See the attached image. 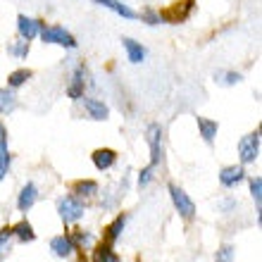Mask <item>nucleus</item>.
<instances>
[{"instance_id": "4", "label": "nucleus", "mask_w": 262, "mask_h": 262, "mask_svg": "<svg viewBox=\"0 0 262 262\" xmlns=\"http://www.w3.org/2000/svg\"><path fill=\"white\" fill-rule=\"evenodd\" d=\"M238 155H241V162H243V165L255 162L257 155H260V131H255V134H248V136L241 138V143H238Z\"/></svg>"}, {"instance_id": "23", "label": "nucleus", "mask_w": 262, "mask_h": 262, "mask_svg": "<svg viewBox=\"0 0 262 262\" xmlns=\"http://www.w3.org/2000/svg\"><path fill=\"white\" fill-rule=\"evenodd\" d=\"M29 76H31V72H29V69H17V72H12V74H10L7 83H10L12 89H17V86H21V83L27 81Z\"/></svg>"}, {"instance_id": "24", "label": "nucleus", "mask_w": 262, "mask_h": 262, "mask_svg": "<svg viewBox=\"0 0 262 262\" xmlns=\"http://www.w3.org/2000/svg\"><path fill=\"white\" fill-rule=\"evenodd\" d=\"M234 257H236V248H234V246H222V248L217 250L214 262H234Z\"/></svg>"}, {"instance_id": "14", "label": "nucleus", "mask_w": 262, "mask_h": 262, "mask_svg": "<svg viewBox=\"0 0 262 262\" xmlns=\"http://www.w3.org/2000/svg\"><path fill=\"white\" fill-rule=\"evenodd\" d=\"M98 5L107 7V10H112V12H117L119 17H124V19H136L138 14L131 10L129 5H124V3H119V0H96Z\"/></svg>"}, {"instance_id": "15", "label": "nucleus", "mask_w": 262, "mask_h": 262, "mask_svg": "<svg viewBox=\"0 0 262 262\" xmlns=\"http://www.w3.org/2000/svg\"><path fill=\"white\" fill-rule=\"evenodd\" d=\"M50 248H53V253H55L57 257H67V255H72V250H76L69 236H55V238L50 241Z\"/></svg>"}, {"instance_id": "30", "label": "nucleus", "mask_w": 262, "mask_h": 262, "mask_svg": "<svg viewBox=\"0 0 262 262\" xmlns=\"http://www.w3.org/2000/svg\"><path fill=\"white\" fill-rule=\"evenodd\" d=\"M10 53H14L17 57H27L29 55V41H19L17 46H10Z\"/></svg>"}, {"instance_id": "13", "label": "nucleus", "mask_w": 262, "mask_h": 262, "mask_svg": "<svg viewBox=\"0 0 262 262\" xmlns=\"http://www.w3.org/2000/svg\"><path fill=\"white\" fill-rule=\"evenodd\" d=\"M83 107L93 119H107V115H110L107 105L103 100H96V98H83Z\"/></svg>"}, {"instance_id": "28", "label": "nucleus", "mask_w": 262, "mask_h": 262, "mask_svg": "<svg viewBox=\"0 0 262 262\" xmlns=\"http://www.w3.org/2000/svg\"><path fill=\"white\" fill-rule=\"evenodd\" d=\"M69 238L74 243V248L76 246H91V243H93V238H91L89 234H83V231H74V236H69Z\"/></svg>"}, {"instance_id": "5", "label": "nucleus", "mask_w": 262, "mask_h": 262, "mask_svg": "<svg viewBox=\"0 0 262 262\" xmlns=\"http://www.w3.org/2000/svg\"><path fill=\"white\" fill-rule=\"evenodd\" d=\"M169 195H172V203H174V207L179 210L181 217H184V220H191L195 214V205H193V200L188 198L186 191L172 184V186H169Z\"/></svg>"}, {"instance_id": "21", "label": "nucleus", "mask_w": 262, "mask_h": 262, "mask_svg": "<svg viewBox=\"0 0 262 262\" xmlns=\"http://www.w3.org/2000/svg\"><path fill=\"white\" fill-rule=\"evenodd\" d=\"M14 107H17V98H14V93H10L7 89H3L0 91V112L7 115V112H12Z\"/></svg>"}, {"instance_id": "22", "label": "nucleus", "mask_w": 262, "mask_h": 262, "mask_svg": "<svg viewBox=\"0 0 262 262\" xmlns=\"http://www.w3.org/2000/svg\"><path fill=\"white\" fill-rule=\"evenodd\" d=\"M74 193H79V195H86V198H89V195H96L98 193V184L96 181H76L74 184Z\"/></svg>"}, {"instance_id": "2", "label": "nucleus", "mask_w": 262, "mask_h": 262, "mask_svg": "<svg viewBox=\"0 0 262 262\" xmlns=\"http://www.w3.org/2000/svg\"><path fill=\"white\" fill-rule=\"evenodd\" d=\"M57 212L69 224V222H76L83 217V205H81V200L74 198V195H64V198L57 200Z\"/></svg>"}, {"instance_id": "16", "label": "nucleus", "mask_w": 262, "mask_h": 262, "mask_svg": "<svg viewBox=\"0 0 262 262\" xmlns=\"http://www.w3.org/2000/svg\"><path fill=\"white\" fill-rule=\"evenodd\" d=\"M122 43H124V48H126V55H129L131 62H143V57H145V50L141 43H136L134 38H122Z\"/></svg>"}, {"instance_id": "26", "label": "nucleus", "mask_w": 262, "mask_h": 262, "mask_svg": "<svg viewBox=\"0 0 262 262\" xmlns=\"http://www.w3.org/2000/svg\"><path fill=\"white\" fill-rule=\"evenodd\" d=\"M250 193H253L257 207H260V200H262V179L260 177H253V179H250Z\"/></svg>"}, {"instance_id": "9", "label": "nucleus", "mask_w": 262, "mask_h": 262, "mask_svg": "<svg viewBox=\"0 0 262 262\" xmlns=\"http://www.w3.org/2000/svg\"><path fill=\"white\" fill-rule=\"evenodd\" d=\"M83 76H86V69L79 64V67L74 69V76H72V83H69V89H67V93H69V98L72 100H81L83 98Z\"/></svg>"}, {"instance_id": "1", "label": "nucleus", "mask_w": 262, "mask_h": 262, "mask_svg": "<svg viewBox=\"0 0 262 262\" xmlns=\"http://www.w3.org/2000/svg\"><path fill=\"white\" fill-rule=\"evenodd\" d=\"M191 12H193V0H177L174 5L165 7L158 17L165 19L167 24H181V21H186L191 17Z\"/></svg>"}, {"instance_id": "10", "label": "nucleus", "mask_w": 262, "mask_h": 262, "mask_svg": "<svg viewBox=\"0 0 262 262\" xmlns=\"http://www.w3.org/2000/svg\"><path fill=\"white\" fill-rule=\"evenodd\" d=\"M36 198H38V188H36V184H27V186L21 188L19 200H17L19 212H27V210H31V207H34V203H36Z\"/></svg>"}, {"instance_id": "17", "label": "nucleus", "mask_w": 262, "mask_h": 262, "mask_svg": "<svg viewBox=\"0 0 262 262\" xmlns=\"http://www.w3.org/2000/svg\"><path fill=\"white\" fill-rule=\"evenodd\" d=\"M124 222H126V217H124V214H119L117 220L105 229V243H110V246H112V243L117 241L119 234H122V229H124Z\"/></svg>"}, {"instance_id": "12", "label": "nucleus", "mask_w": 262, "mask_h": 262, "mask_svg": "<svg viewBox=\"0 0 262 262\" xmlns=\"http://www.w3.org/2000/svg\"><path fill=\"white\" fill-rule=\"evenodd\" d=\"M7 169H10V152H7V129L0 122V181L5 179Z\"/></svg>"}, {"instance_id": "11", "label": "nucleus", "mask_w": 262, "mask_h": 262, "mask_svg": "<svg viewBox=\"0 0 262 262\" xmlns=\"http://www.w3.org/2000/svg\"><path fill=\"white\" fill-rule=\"evenodd\" d=\"M243 177H246V172H243V167H224L220 172V181H222V186H227V188H231V186H236L238 181H243Z\"/></svg>"}, {"instance_id": "7", "label": "nucleus", "mask_w": 262, "mask_h": 262, "mask_svg": "<svg viewBox=\"0 0 262 262\" xmlns=\"http://www.w3.org/2000/svg\"><path fill=\"white\" fill-rule=\"evenodd\" d=\"M17 29H19V36L24 38V41H31V38H36L38 31H41V21L19 14V19H17Z\"/></svg>"}, {"instance_id": "27", "label": "nucleus", "mask_w": 262, "mask_h": 262, "mask_svg": "<svg viewBox=\"0 0 262 262\" xmlns=\"http://www.w3.org/2000/svg\"><path fill=\"white\" fill-rule=\"evenodd\" d=\"M10 236H12V229H10V227H5L3 231H0V260H3V255H5L7 250H10V246H7Z\"/></svg>"}, {"instance_id": "20", "label": "nucleus", "mask_w": 262, "mask_h": 262, "mask_svg": "<svg viewBox=\"0 0 262 262\" xmlns=\"http://www.w3.org/2000/svg\"><path fill=\"white\" fill-rule=\"evenodd\" d=\"M12 234L19 238V241H34L36 234H34V227L29 224V222H19L17 227L12 229Z\"/></svg>"}, {"instance_id": "31", "label": "nucleus", "mask_w": 262, "mask_h": 262, "mask_svg": "<svg viewBox=\"0 0 262 262\" xmlns=\"http://www.w3.org/2000/svg\"><path fill=\"white\" fill-rule=\"evenodd\" d=\"M143 19L148 21V24H158V21H160V17H158V14H155V12H152V10H145V12H143Z\"/></svg>"}, {"instance_id": "25", "label": "nucleus", "mask_w": 262, "mask_h": 262, "mask_svg": "<svg viewBox=\"0 0 262 262\" xmlns=\"http://www.w3.org/2000/svg\"><path fill=\"white\" fill-rule=\"evenodd\" d=\"M217 81L224 83V86H234V83L241 81V74H236V72H220V74H217Z\"/></svg>"}, {"instance_id": "3", "label": "nucleus", "mask_w": 262, "mask_h": 262, "mask_svg": "<svg viewBox=\"0 0 262 262\" xmlns=\"http://www.w3.org/2000/svg\"><path fill=\"white\" fill-rule=\"evenodd\" d=\"M41 38L43 43H57V46H64V48H76L74 36L64 31L62 27H41Z\"/></svg>"}, {"instance_id": "19", "label": "nucleus", "mask_w": 262, "mask_h": 262, "mask_svg": "<svg viewBox=\"0 0 262 262\" xmlns=\"http://www.w3.org/2000/svg\"><path fill=\"white\" fill-rule=\"evenodd\" d=\"M96 262H119L117 253L112 250L110 243H103V246H98L96 250Z\"/></svg>"}, {"instance_id": "6", "label": "nucleus", "mask_w": 262, "mask_h": 262, "mask_svg": "<svg viewBox=\"0 0 262 262\" xmlns=\"http://www.w3.org/2000/svg\"><path fill=\"white\" fill-rule=\"evenodd\" d=\"M148 145H150V167H158L162 160V129L160 124L148 126Z\"/></svg>"}, {"instance_id": "18", "label": "nucleus", "mask_w": 262, "mask_h": 262, "mask_svg": "<svg viewBox=\"0 0 262 262\" xmlns=\"http://www.w3.org/2000/svg\"><path fill=\"white\" fill-rule=\"evenodd\" d=\"M198 129H200V136L205 138L207 143H212V138L217 136V122H212V119H205V117H198Z\"/></svg>"}, {"instance_id": "8", "label": "nucleus", "mask_w": 262, "mask_h": 262, "mask_svg": "<svg viewBox=\"0 0 262 262\" xmlns=\"http://www.w3.org/2000/svg\"><path fill=\"white\" fill-rule=\"evenodd\" d=\"M115 162H117V152L110 150V148H98V150L93 152V165H96L100 172L110 169Z\"/></svg>"}, {"instance_id": "29", "label": "nucleus", "mask_w": 262, "mask_h": 262, "mask_svg": "<svg viewBox=\"0 0 262 262\" xmlns=\"http://www.w3.org/2000/svg\"><path fill=\"white\" fill-rule=\"evenodd\" d=\"M152 172H155V167H143V169H141V174H138V186L143 188V186H148V181L152 179Z\"/></svg>"}]
</instances>
